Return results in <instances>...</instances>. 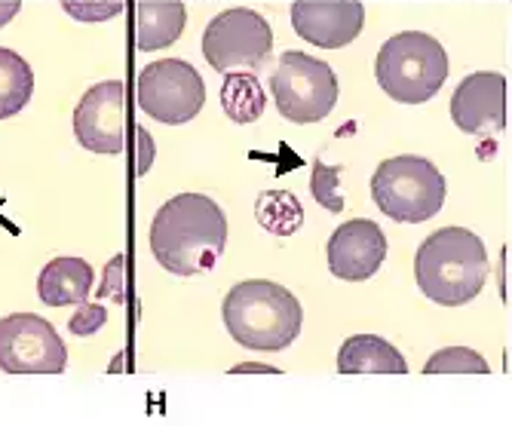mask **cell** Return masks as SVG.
<instances>
[{
  "label": "cell",
  "mask_w": 512,
  "mask_h": 426,
  "mask_svg": "<svg viewBox=\"0 0 512 426\" xmlns=\"http://www.w3.org/2000/svg\"><path fill=\"white\" fill-rule=\"evenodd\" d=\"M227 246V218L206 194H178L151 224V252L172 276H197L218 264Z\"/></svg>",
  "instance_id": "1"
},
{
  "label": "cell",
  "mask_w": 512,
  "mask_h": 426,
  "mask_svg": "<svg viewBox=\"0 0 512 426\" xmlns=\"http://www.w3.org/2000/svg\"><path fill=\"white\" fill-rule=\"evenodd\" d=\"M491 264L485 243L467 227H442L417 249L414 279L430 301L463 307L482 295Z\"/></svg>",
  "instance_id": "2"
},
{
  "label": "cell",
  "mask_w": 512,
  "mask_h": 426,
  "mask_svg": "<svg viewBox=\"0 0 512 426\" xmlns=\"http://www.w3.org/2000/svg\"><path fill=\"white\" fill-rule=\"evenodd\" d=\"M221 316L230 338L261 353L286 350L289 344H295L304 325L301 301L286 286H276L270 279L237 282L224 295Z\"/></svg>",
  "instance_id": "3"
},
{
  "label": "cell",
  "mask_w": 512,
  "mask_h": 426,
  "mask_svg": "<svg viewBox=\"0 0 512 426\" xmlns=\"http://www.w3.org/2000/svg\"><path fill=\"white\" fill-rule=\"evenodd\" d=\"M375 77L393 102L424 105L448 80V53L427 31H402L381 46Z\"/></svg>",
  "instance_id": "4"
},
{
  "label": "cell",
  "mask_w": 512,
  "mask_h": 426,
  "mask_svg": "<svg viewBox=\"0 0 512 426\" xmlns=\"http://www.w3.org/2000/svg\"><path fill=\"white\" fill-rule=\"evenodd\" d=\"M375 206L399 224H424L445 206V175L427 157H390L371 175Z\"/></svg>",
  "instance_id": "5"
},
{
  "label": "cell",
  "mask_w": 512,
  "mask_h": 426,
  "mask_svg": "<svg viewBox=\"0 0 512 426\" xmlns=\"http://www.w3.org/2000/svg\"><path fill=\"white\" fill-rule=\"evenodd\" d=\"M270 92L279 114L289 123L307 126L335 111L341 86L329 62L307 53H283L276 71L270 74Z\"/></svg>",
  "instance_id": "6"
},
{
  "label": "cell",
  "mask_w": 512,
  "mask_h": 426,
  "mask_svg": "<svg viewBox=\"0 0 512 426\" xmlns=\"http://www.w3.org/2000/svg\"><path fill=\"white\" fill-rule=\"evenodd\" d=\"M206 102V83L200 71L181 59L151 62L138 74V108L151 120L181 126L194 120Z\"/></svg>",
  "instance_id": "7"
},
{
  "label": "cell",
  "mask_w": 512,
  "mask_h": 426,
  "mask_svg": "<svg viewBox=\"0 0 512 426\" xmlns=\"http://www.w3.org/2000/svg\"><path fill=\"white\" fill-rule=\"evenodd\" d=\"M273 50V31L270 22L246 7L218 13L203 31V56L206 62L227 74L237 68H261Z\"/></svg>",
  "instance_id": "8"
},
{
  "label": "cell",
  "mask_w": 512,
  "mask_h": 426,
  "mask_svg": "<svg viewBox=\"0 0 512 426\" xmlns=\"http://www.w3.org/2000/svg\"><path fill=\"white\" fill-rule=\"evenodd\" d=\"M68 350L59 331L37 313L0 319V371L7 374H62Z\"/></svg>",
  "instance_id": "9"
},
{
  "label": "cell",
  "mask_w": 512,
  "mask_h": 426,
  "mask_svg": "<svg viewBox=\"0 0 512 426\" xmlns=\"http://www.w3.org/2000/svg\"><path fill=\"white\" fill-rule=\"evenodd\" d=\"M126 83L102 80L83 92L74 108V135L92 154H120L126 148Z\"/></svg>",
  "instance_id": "10"
},
{
  "label": "cell",
  "mask_w": 512,
  "mask_h": 426,
  "mask_svg": "<svg viewBox=\"0 0 512 426\" xmlns=\"http://www.w3.org/2000/svg\"><path fill=\"white\" fill-rule=\"evenodd\" d=\"M451 120L467 135H497L506 129V77L476 71L451 96Z\"/></svg>",
  "instance_id": "11"
},
{
  "label": "cell",
  "mask_w": 512,
  "mask_h": 426,
  "mask_svg": "<svg viewBox=\"0 0 512 426\" xmlns=\"http://www.w3.org/2000/svg\"><path fill=\"white\" fill-rule=\"evenodd\" d=\"M292 25L319 50H341L365 28L362 0H295Z\"/></svg>",
  "instance_id": "12"
},
{
  "label": "cell",
  "mask_w": 512,
  "mask_h": 426,
  "mask_svg": "<svg viewBox=\"0 0 512 426\" xmlns=\"http://www.w3.org/2000/svg\"><path fill=\"white\" fill-rule=\"evenodd\" d=\"M384 258H387V236L368 218L341 224L329 240V270L344 282L371 279L384 267Z\"/></svg>",
  "instance_id": "13"
},
{
  "label": "cell",
  "mask_w": 512,
  "mask_h": 426,
  "mask_svg": "<svg viewBox=\"0 0 512 426\" xmlns=\"http://www.w3.org/2000/svg\"><path fill=\"white\" fill-rule=\"evenodd\" d=\"M184 25H188V7L181 0H138L132 37L138 53H157L172 46Z\"/></svg>",
  "instance_id": "14"
},
{
  "label": "cell",
  "mask_w": 512,
  "mask_h": 426,
  "mask_svg": "<svg viewBox=\"0 0 512 426\" xmlns=\"http://www.w3.org/2000/svg\"><path fill=\"white\" fill-rule=\"evenodd\" d=\"M92 295V267L83 258H53L37 276V298L46 307L83 304Z\"/></svg>",
  "instance_id": "15"
},
{
  "label": "cell",
  "mask_w": 512,
  "mask_h": 426,
  "mask_svg": "<svg viewBox=\"0 0 512 426\" xmlns=\"http://www.w3.org/2000/svg\"><path fill=\"white\" fill-rule=\"evenodd\" d=\"M341 374H405V356L378 335H353L338 353Z\"/></svg>",
  "instance_id": "16"
},
{
  "label": "cell",
  "mask_w": 512,
  "mask_h": 426,
  "mask_svg": "<svg viewBox=\"0 0 512 426\" xmlns=\"http://www.w3.org/2000/svg\"><path fill=\"white\" fill-rule=\"evenodd\" d=\"M34 96V71L16 53L0 46V120L16 117Z\"/></svg>",
  "instance_id": "17"
},
{
  "label": "cell",
  "mask_w": 512,
  "mask_h": 426,
  "mask_svg": "<svg viewBox=\"0 0 512 426\" xmlns=\"http://www.w3.org/2000/svg\"><path fill=\"white\" fill-rule=\"evenodd\" d=\"M221 108L234 123H255L264 108H267V96L261 89V80L255 74H224V86H221Z\"/></svg>",
  "instance_id": "18"
},
{
  "label": "cell",
  "mask_w": 512,
  "mask_h": 426,
  "mask_svg": "<svg viewBox=\"0 0 512 426\" xmlns=\"http://www.w3.org/2000/svg\"><path fill=\"white\" fill-rule=\"evenodd\" d=\"M255 218L273 236H292L304 224V209L289 191H264L255 203Z\"/></svg>",
  "instance_id": "19"
},
{
  "label": "cell",
  "mask_w": 512,
  "mask_h": 426,
  "mask_svg": "<svg viewBox=\"0 0 512 426\" xmlns=\"http://www.w3.org/2000/svg\"><path fill=\"white\" fill-rule=\"evenodd\" d=\"M427 374H488V362L482 353L470 347H445L433 353L424 365Z\"/></svg>",
  "instance_id": "20"
},
{
  "label": "cell",
  "mask_w": 512,
  "mask_h": 426,
  "mask_svg": "<svg viewBox=\"0 0 512 426\" xmlns=\"http://www.w3.org/2000/svg\"><path fill=\"white\" fill-rule=\"evenodd\" d=\"M310 194L313 200L329 209V212H341L344 209V197H341V166H325L319 157L313 160V172H310Z\"/></svg>",
  "instance_id": "21"
},
{
  "label": "cell",
  "mask_w": 512,
  "mask_h": 426,
  "mask_svg": "<svg viewBox=\"0 0 512 426\" xmlns=\"http://www.w3.org/2000/svg\"><path fill=\"white\" fill-rule=\"evenodd\" d=\"M62 10L83 25H96V22H108L120 16L126 4L123 0H62Z\"/></svg>",
  "instance_id": "22"
},
{
  "label": "cell",
  "mask_w": 512,
  "mask_h": 426,
  "mask_svg": "<svg viewBox=\"0 0 512 426\" xmlns=\"http://www.w3.org/2000/svg\"><path fill=\"white\" fill-rule=\"evenodd\" d=\"M108 322V310L102 304H80V310L74 313V319L68 322L71 328V335L77 338H89V335H96V331Z\"/></svg>",
  "instance_id": "23"
},
{
  "label": "cell",
  "mask_w": 512,
  "mask_h": 426,
  "mask_svg": "<svg viewBox=\"0 0 512 426\" xmlns=\"http://www.w3.org/2000/svg\"><path fill=\"white\" fill-rule=\"evenodd\" d=\"M135 145H138V151H135V175L142 178L148 172L151 160H154V141H151L148 129H142V126L135 129Z\"/></svg>",
  "instance_id": "24"
},
{
  "label": "cell",
  "mask_w": 512,
  "mask_h": 426,
  "mask_svg": "<svg viewBox=\"0 0 512 426\" xmlns=\"http://www.w3.org/2000/svg\"><path fill=\"white\" fill-rule=\"evenodd\" d=\"M22 10V0H0V28L10 25Z\"/></svg>",
  "instance_id": "25"
},
{
  "label": "cell",
  "mask_w": 512,
  "mask_h": 426,
  "mask_svg": "<svg viewBox=\"0 0 512 426\" xmlns=\"http://www.w3.org/2000/svg\"><path fill=\"white\" fill-rule=\"evenodd\" d=\"M234 374H246V371H264V374H276L279 368H273V365H258V362H243V365H237V368H230Z\"/></svg>",
  "instance_id": "26"
}]
</instances>
